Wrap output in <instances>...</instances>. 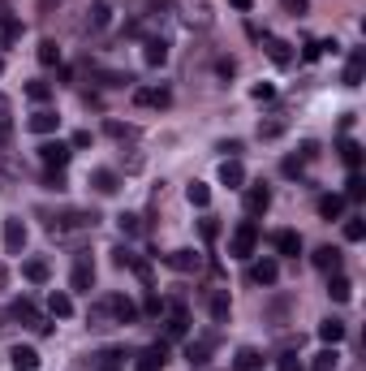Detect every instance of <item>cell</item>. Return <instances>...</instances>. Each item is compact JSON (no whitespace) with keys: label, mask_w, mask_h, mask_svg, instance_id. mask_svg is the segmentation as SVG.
Here are the masks:
<instances>
[{"label":"cell","mask_w":366,"mask_h":371,"mask_svg":"<svg viewBox=\"0 0 366 371\" xmlns=\"http://www.w3.org/2000/svg\"><path fill=\"white\" fill-rule=\"evenodd\" d=\"M117 225H121V233H130V238H134V233L142 229V225H138V216H134V211H125V216H117Z\"/></svg>","instance_id":"cell-44"},{"label":"cell","mask_w":366,"mask_h":371,"mask_svg":"<svg viewBox=\"0 0 366 371\" xmlns=\"http://www.w3.org/2000/svg\"><path fill=\"white\" fill-rule=\"evenodd\" d=\"M5 281H9V268H5V263H0V289H5Z\"/></svg>","instance_id":"cell-57"},{"label":"cell","mask_w":366,"mask_h":371,"mask_svg":"<svg viewBox=\"0 0 366 371\" xmlns=\"http://www.w3.org/2000/svg\"><path fill=\"white\" fill-rule=\"evenodd\" d=\"M336 367H341V354H336V345L319 350V354H315V362H310V371H336Z\"/></svg>","instance_id":"cell-36"},{"label":"cell","mask_w":366,"mask_h":371,"mask_svg":"<svg viewBox=\"0 0 366 371\" xmlns=\"http://www.w3.org/2000/svg\"><path fill=\"white\" fill-rule=\"evenodd\" d=\"M250 99L268 104V99H276V87H272V82H254V87H250Z\"/></svg>","instance_id":"cell-42"},{"label":"cell","mask_w":366,"mask_h":371,"mask_svg":"<svg viewBox=\"0 0 366 371\" xmlns=\"http://www.w3.org/2000/svg\"><path fill=\"white\" fill-rule=\"evenodd\" d=\"M233 9H241V13H246V9H250V0H233Z\"/></svg>","instance_id":"cell-58"},{"label":"cell","mask_w":366,"mask_h":371,"mask_svg":"<svg viewBox=\"0 0 366 371\" xmlns=\"http://www.w3.org/2000/svg\"><path fill=\"white\" fill-rule=\"evenodd\" d=\"M272 246L280 250V255H302V233H293V229H280V233H272Z\"/></svg>","instance_id":"cell-22"},{"label":"cell","mask_w":366,"mask_h":371,"mask_svg":"<svg viewBox=\"0 0 366 371\" xmlns=\"http://www.w3.org/2000/svg\"><path fill=\"white\" fill-rule=\"evenodd\" d=\"M108 26H113V5H108V0H95V5H86V13H82V22H78L82 35H103Z\"/></svg>","instance_id":"cell-2"},{"label":"cell","mask_w":366,"mask_h":371,"mask_svg":"<svg viewBox=\"0 0 366 371\" xmlns=\"http://www.w3.org/2000/svg\"><path fill=\"white\" fill-rule=\"evenodd\" d=\"M254 246H258V225H254V221H241V225L233 229V238H229V255H233V259H250Z\"/></svg>","instance_id":"cell-3"},{"label":"cell","mask_w":366,"mask_h":371,"mask_svg":"<svg viewBox=\"0 0 366 371\" xmlns=\"http://www.w3.org/2000/svg\"><path fill=\"white\" fill-rule=\"evenodd\" d=\"M341 337H345V320H336V315H328V320L319 324V341H324V345H336Z\"/></svg>","instance_id":"cell-31"},{"label":"cell","mask_w":366,"mask_h":371,"mask_svg":"<svg viewBox=\"0 0 366 371\" xmlns=\"http://www.w3.org/2000/svg\"><path fill=\"white\" fill-rule=\"evenodd\" d=\"M0 74H5V61H0Z\"/></svg>","instance_id":"cell-62"},{"label":"cell","mask_w":366,"mask_h":371,"mask_svg":"<svg viewBox=\"0 0 366 371\" xmlns=\"http://www.w3.org/2000/svg\"><path fill=\"white\" fill-rule=\"evenodd\" d=\"M345 194H349V199H362V194H366V182H362L358 173H353V177H349V190H345Z\"/></svg>","instance_id":"cell-50"},{"label":"cell","mask_w":366,"mask_h":371,"mask_svg":"<svg viewBox=\"0 0 366 371\" xmlns=\"http://www.w3.org/2000/svg\"><path fill=\"white\" fill-rule=\"evenodd\" d=\"M26 99L47 104V99H52V87H47V82H26Z\"/></svg>","instance_id":"cell-40"},{"label":"cell","mask_w":366,"mask_h":371,"mask_svg":"<svg viewBox=\"0 0 366 371\" xmlns=\"http://www.w3.org/2000/svg\"><path fill=\"white\" fill-rule=\"evenodd\" d=\"M57 126H61V117L52 113V109H35V113L26 117V130H30V134H57Z\"/></svg>","instance_id":"cell-10"},{"label":"cell","mask_w":366,"mask_h":371,"mask_svg":"<svg viewBox=\"0 0 366 371\" xmlns=\"http://www.w3.org/2000/svg\"><path fill=\"white\" fill-rule=\"evenodd\" d=\"M328 294H332V302H349L353 298V281L345 272H332L328 277Z\"/></svg>","instance_id":"cell-27"},{"label":"cell","mask_w":366,"mask_h":371,"mask_svg":"<svg viewBox=\"0 0 366 371\" xmlns=\"http://www.w3.org/2000/svg\"><path fill=\"white\" fill-rule=\"evenodd\" d=\"M302 57H306V61H319V57H324V43H306Z\"/></svg>","instance_id":"cell-54"},{"label":"cell","mask_w":366,"mask_h":371,"mask_svg":"<svg viewBox=\"0 0 366 371\" xmlns=\"http://www.w3.org/2000/svg\"><path fill=\"white\" fill-rule=\"evenodd\" d=\"M185 199H190V207H207V203H212V186H207V182H190Z\"/></svg>","instance_id":"cell-33"},{"label":"cell","mask_w":366,"mask_h":371,"mask_svg":"<svg viewBox=\"0 0 366 371\" xmlns=\"http://www.w3.org/2000/svg\"><path fill=\"white\" fill-rule=\"evenodd\" d=\"M341 160H345V165L358 173V165H362V147H358L353 138H345V143H341Z\"/></svg>","instance_id":"cell-39"},{"label":"cell","mask_w":366,"mask_h":371,"mask_svg":"<svg viewBox=\"0 0 366 371\" xmlns=\"http://www.w3.org/2000/svg\"><path fill=\"white\" fill-rule=\"evenodd\" d=\"M164 263H168L173 272H185V277H190V272H198V268H202V255H198V250H190V246H181V250L164 255Z\"/></svg>","instance_id":"cell-5"},{"label":"cell","mask_w":366,"mask_h":371,"mask_svg":"<svg viewBox=\"0 0 366 371\" xmlns=\"http://www.w3.org/2000/svg\"><path fill=\"white\" fill-rule=\"evenodd\" d=\"M103 130H108V138H117V143H134L138 138V126H130V121H108V126H103Z\"/></svg>","instance_id":"cell-32"},{"label":"cell","mask_w":366,"mask_h":371,"mask_svg":"<svg viewBox=\"0 0 366 371\" xmlns=\"http://www.w3.org/2000/svg\"><path fill=\"white\" fill-rule=\"evenodd\" d=\"M190 371H207V367H190Z\"/></svg>","instance_id":"cell-61"},{"label":"cell","mask_w":366,"mask_h":371,"mask_svg":"<svg viewBox=\"0 0 366 371\" xmlns=\"http://www.w3.org/2000/svg\"><path fill=\"white\" fill-rule=\"evenodd\" d=\"M86 324H91V328H108V324H113V306H108V298H99V302L86 311Z\"/></svg>","instance_id":"cell-29"},{"label":"cell","mask_w":366,"mask_h":371,"mask_svg":"<svg viewBox=\"0 0 366 371\" xmlns=\"http://www.w3.org/2000/svg\"><path fill=\"white\" fill-rule=\"evenodd\" d=\"M258 367H263V354H258L254 345H241L237 350V371H258Z\"/></svg>","instance_id":"cell-34"},{"label":"cell","mask_w":366,"mask_h":371,"mask_svg":"<svg viewBox=\"0 0 366 371\" xmlns=\"http://www.w3.org/2000/svg\"><path fill=\"white\" fill-rule=\"evenodd\" d=\"M22 277H26L30 285H47V281H52L47 259H22Z\"/></svg>","instance_id":"cell-19"},{"label":"cell","mask_w":366,"mask_h":371,"mask_svg":"<svg viewBox=\"0 0 366 371\" xmlns=\"http://www.w3.org/2000/svg\"><path fill=\"white\" fill-rule=\"evenodd\" d=\"M39 65H47V70L61 65V48H57V39H43V43H39Z\"/></svg>","instance_id":"cell-38"},{"label":"cell","mask_w":366,"mask_h":371,"mask_svg":"<svg viewBox=\"0 0 366 371\" xmlns=\"http://www.w3.org/2000/svg\"><path fill=\"white\" fill-rule=\"evenodd\" d=\"M99 371H117V367H99Z\"/></svg>","instance_id":"cell-60"},{"label":"cell","mask_w":366,"mask_h":371,"mask_svg":"<svg viewBox=\"0 0 366 371\" xmlns=\"http://www.w3.org/2000/svg\"><path fill=\"white\" fill-rule=\"evenodd\" d=\"M142 61H147V65H164V61H168V39H164V35H151L147 48H142Z\"/></svg>","instance_id":"cell-18"},{"label":"cell","mask_w":366,"mask_h":371,"mask_svg":"<svg viewBox=\"0 0 366 371\" xmlns=\"http://www.w3.org/2000/svg\"><path fill=\"white\" fill-rule=\"evenodd\" d=\"M18 35H22V22H18V18H9V13H5V43H13V39H18Z\"/></svg>","instance_id":"cell-47"},{"label":"cell","mask_w":366,"mask_h":371,"mask_svg":"<svg viewBox=\"0 0 366 371\" xmlns=\"http://www.w3.org/2000/svg\"><path fill=\"white\" fill-rule=\"evenodd\" d=\"M276 371H302L297 354H280V358H276Z\"/></svg>","instance_id":"cell-48"},{"label":"cell","mask_w":366,"mask_h":371,"mask_svg":"<svg viewBox=\"0 0 366 371\" xmlns=\"http://www.w3.org/2000/svg\"><path fill=\"white\" fill-rule=\"evenodd\" d=\"M220 186H233V190L246 186V169H241V160H224V165H220Z\"/></svg>","instance_id":"cell-26"},{"label":"cell","mask_w":366,"mask_h":371,"mask_svg":"<svg viewBox=\"0 0 366 371\" xmlns=\"http://www.w3.org/2000/svg\"><path fill=\"white\" fill-rule=\"evenodd\" d=\"M341 211H345V199H341V194H324V199H319V216H324V221H336Z\"/></svg>","instance_id":"cell-37"},{"label":"cell","mask_w":366,"mask_h":371,"mask_svg":"<svg viewBox=\"0 0 366 371\" xmlns=\"http://www.w3.org/2000/svg\"><path fill=\"white\" fill-rule=\"evenodd\" d=\"M268 57L285 70V65H293V48L285 43V39H276V35H268Z\"/></svg>","instance_id":"cell-30"},{"label":"cell","mask_w":366,"mask_h":371,"mask_svg":"<svg viewBox=\"0 0 366 371\" xmlns=\"http://www.w3.org/2000/svg\"><path fill=\"white\" fill-rule=\"evenodd\" d=\"M190 333V315H185V306L181 302H173V311H168V337L173 341H181Z\"/></svg>","instance_id":"cell-24"},{"label":"cell","mask_w":366,"mask_h":371,"mask_svg":"<svg viewBox=\"0 0 366 371\" xmlns=\"http://www.w3.org/2000/svg\"><path fill=\"white\" fill-rule=\"evenodd\" d=\"M285 9H289V13H293V18H302V13H306V9H310V5H306V0H285Z\"/></svg>","instance_id":"cell-53"},{"label":"cell","mask_w":366,"mask_h":371,"mask_svg":"<svg viewBox=\"0 0 366 371\" xmlns=\"http://www.w3.org/2000/svg\"><path fill=\"white\" fill-rule=\"evenodd\" d=\"M69 155H74V147H69V143H43V147H39V160H43L47 169H57V173L69 165Z\"/></svg>","instance_id":"cell-6"},{"label":"cell","mask_w":366,"mask_h":371,"mask_svg":"<svg viewBox=\"0 0 366 371\" xmlns=\"http://www.w3.org/2000/svg\"><path fill=\"white\" fill-rule=\"evenodd\" d=\"M108 306H113V320H117V324H134V320H138V306H134L125 294H108Z\"/></svg>","instance_id":"cell-16"},{"label":"cell","mask_w":366,"mask_h":371,"mask_svg":"<svg viewBox=\"0 0 366 371\" xmlns=\"http://www.w3.org/2000/svg\"><path fill=\"white\" fill-rule=\"evenodd\" d=\"M315 155H319V143H310V138H306V143L297 147V160H302V165H306V160H315Z\"/></svg>","instance_id":"cell-46"},{"label":"cell","mask_w":366,"mask_h":371,"mask_svg":"<svg viewBox=\"0 0 366 371\" xmlns=\"http://www.w3.org/2000/svg\"><path fill=\"white\" fill-rule=\"evenodd\" d=\"M207 311H212V320H216V324H229V315H233L229 289H212V298H207Z\"/></svg>","instance_id":"cell-14"},{"label":"cell","mask_w":366,"mask_h":371,"mask_svg":"<svg viewBox=\"0 0 366 371\" xmlns=\"http://www.w3.org/2000/svg\"><path fill=\"white\" fill-rule=\"evenodd\" d=\"M276 281H280V263H276V259H258V263H250V285L272 289Z\"/></svg>","instance_id":"cell-7"},{"label":"cell","mask_w":366,"mask_h":371,"mask_svg":"<svg viewBox=\"0 0 366 371\" xmlns=\"http://www.w3.org/2000/svg\"><path fill=\"white\" fill-rule=\"evenodd\" d=\"M280 173H285V177H302V160H297V155H285V160H280Z\"/></svg>","instance_id":"cell-43"},{"label":"cell","mask_w":366,"mask_h":371,"mask_svg":"<svg viewBox=\"0 0 366 371\" xmlns=\"http://www.w3.org/2000/svg\"><path fill=\"white\" fill-rule=\"evenodd\" d=\"M69 285H74V289H82V294H91V285H95V268H91V259H86V255H78Z\"/></svg>","instance_id":"cell-17"},{"label":"cell","mask_w":366,"mask_h":371,"mask_svg":"<svg viewBox=\"0 0 366 371\" xmlns=\"http://www.w3.org/2000/svg\"><path fill=\"white\" fill-rule=\"evenodd\" d=\"M47 311L57 315V320H69V315H74V298L69 294H52L47 298Z\"/></svg>","instance_id":"cell-35"},{"label":"cell","mask_w":366,"mask_h":371,"mask_svg":"<svg viewBox=\"0 0 366 371\" xmlns=\"http://www.w3.org/2000/svg\"><path fill=\"white\" fill-rule=\"evenodd\" d=\"M22 246H26V225H22V216H9L5 221V250L22 255Z\"/></svg>","instance_id":"cell-13"},{"label":"cell","mask_w":366,"mask_h":371,"mask_svg":"<svg viewBox=\"0 0 366 371\" xmlns=\"http://www.w3.org/2000/svg\"><path fill=\"white\" fill-rule=\"evenodd\" d=\"M362 74H366V52L353 48L349 52V65H345V87H362Z\"/></svg>","instance_id":"cell-20"},{"label":"cell","mask_w":366,"mask_h":371,"mask_svg":"<svg viewBox=\"0 0 366 371\" xmlns=\"http://www.w3.org/2000/svg\"><path fill=\"white\" fill-rule=\"evenodd\" d=\"M190 26H212V9H207V0H185V13H181Z\"/></svg>","instance_id":"cell-25"},{"label":"cell","mask_w":366,"mask_h":371,"mask_svg":"<svg viewBox=\"0 0 366 371\" xmlns=\"http://www.w3.org/2000/svg\"><path fill=\"white\" fill-rule=\"evenodd\" d=\"M13 371H39V350L35 345H13Z\"/></svg>","instance_id":"cell-23"},{"label":"cell","mask_w":366,"mask_h":371,"mask_svg":"<svg viewBox=\"0 0 366 371\" xmlns=\"http://www.w3.org/2000/svg\"><path fill=\"white\" fill-rule=\"evenodd\" d=\"M268 315H272V328H285V315H289V302H276V306H272Z\"/></svg>","instance_id":"cell-45"},{"label":"cell","mask_w":366,"mask_h":371,"mask_svg":"<svg viewBox=\"0 0 366 371\" xmlns=\"http://www.w3.org/2000/svg\"><path fill=\"white\" fill-rule=\"evenodd\" d=\"M95 225H99L95 211H61V216H52V221H47V233L57 238V242H65V238L86 233V229H95Z\"/></svg>","instance_id":"cell-1"},{"label":"cell","mask_w":366,"mask_h":371,"mask_svg":"<svg viewBox=\"0 0 366 371\" xmlns=\"http://www.w3.org/2000/svg\"><path fill=\"white\" fill-rule=\"evenodd\" d=\"M341 259H345V255H341L336 246H319V250H315V268L332 277V272H341Z\"/></svg>","instance_id":"cell-21"},{"label":"cell","mask_w":366,"mask_h":371,"mask_svg":"<svg viewBox=\"0 0 366 371\" xmlns=\"http://www.w3.org/2000/svg\"><path fill=\"white\" fill-rule=\"evenodd\" d=\"M121 165H125V173H138L142 169V155L134 151V155H121Z\"/></svg>","instance_id":"cell-52"},{"label":"cell","mask_w":366,"mask_h":371,"mask_svg":"<svg viewBox=\"0 0 366 371\" xmlns=\"http://www.w3.org/2000/svg\"><path fill=\"white\" fill-rule=\"evenodd\" d=\"M91 190L95 194H117L121 190V177L113 169H91Z\"/></svg>","instance_id":"cell-15"},{"label":"cell","mask_w":366,"mask_h":371,"mask_svg":"<svg viewBox=\"0 0 366 371\" xmlns=\"http://www.w3.org/2000/svg\"><path fill=\"white\" fill-rule=\"evenodd\" d=\"M168 87H134V104H142V109H168Z\"/></svg>","instance_id":"cell-8"},{"label":"cell","mask_w":366,"mask_h":371,"mask_svg":"<svg viewBox=\"0 0 366 371\" xmlns=\"http://www.w3.org/2000/svg\"><path fill=\"white\" fill-rule=\"evenodd\" d=\"M168 362V345L164 341H155V345H147L142 354H138V371H160Z\"/></svg>","instance_id":"cell-12"},{"label":"cell","mask_w":366,"mask_h":371,"mask_svg":"<svg viewBox=\"0 0 366 371\" xmlns=\"http://www.w3.org/2000/svg\"><path fill=\"white\" fill-rule=\"evenodd\" d=\"M69 147H91V130H78V134H74V143H69Z\"/></svg>","instance_id":"cell-56"},{"label":"cell","mask_w":366,"mask_h":371,"mask_svg":"<svg viewBox=\"0 0 366 371\" xmlns=\"http://www.w3.org/2000/svg\"><path fill=\"white\" fill-rule=\"evenodd\" d=\"M198 229H202V242H216V238H220V225H216V221H202Z\"/></svg>","instance_id":"cell-51"},{"label":"cell","mask_w":366,"mask_h":371,"mask_svg":"<svg viewBox=\"0 0 366 371\" xmlns=\"http://www.w3.org/2000/svg\"><path fill=\"white\" fill-rule=\"evenodd\" d=\"M0 328H9V311H0Z\"/></svg>","instance_id":"cell-59"},{"label":"cell","mask_w":366,"mask_h":371,"mask_svg":"<svg viewBox=\"0 0 366 371\" xmlns=\"http://www.w3.org/2000/svg\"><path fill=\"white\" fill-rule=\"evenodd\" d=\"M113 263H117V268H130V263H134V250L117 246V250H113Z\"/></svg>","instance_id":"cell-49"},{"label":"cell","mask_w":366,"mask_h":371,"mask_svg":"<svg viewBox=\"0 0 366 371\" xmlns=\"http://www.w3.org/2000/svg\"><path fill=\"white\" fill-rule=\"evenodd\" d=\"M9 320H22V324H30V328H35V324L43 320V315H39V306L22 294V298H13V302H9Z\"/></svg>","instance_id":"cell-11"},{"label":"cell","mask_w":366,"mask_h":371,"mask_svg":"<svg viewBox=\"0 0 366 371\" xmlns=\"http://www.w3.org/2000/svg\"><path fill=\"white\" fill-rule=\"evenodd\" d=\"M289 130V121H285V113H272L268 121H258V138H263V143H272V138H280Z\"/></svg>","instance_id":"cell-28"},{"label":"cell","mask_w":366,"mask_h":371,"mask_svg":"<svg viewBox=\"0 0 366 371\" xmlns=\"http://www.w3.org/2000/svg\"><path fill=\"white\" fill-rule=\"evenodd\" d=\"M345 238H349V242H362V238H366V221H362V216H349V221H345Z\"/></svg>","instance_id":"cell-41"},{"label":"cell","mask_w":366,"mask_h":371,"mask_svg":"<svg viewBox=\"0 0 366 371\" xmlns=\"http://www.w3.org/2000/svg\"><path fill=\"white\" fill-rule=\"evenodd\" d=\"M272 207V190L258 182V186H246V211L250 216H263V211Z\"/></svg>","instance_id":"cell-9"},{"label":"cell","mask_w":366,"mask_h":371,"mask_svg":"<svg viewBox=\"0 0 366 371\" xmlns=\"http://www.w3.org/2000/svg\"><path fill=\"white\" fill-rule=\"evenodd\" d=\"M216 345H220L216 333H207V337H190V341H185V362H190V367H207V358L216 354Z\"/></svg>","instance_id":"cell-4"},{"label":"cell","mask_w":366,"mask_h":371,"mask_svg":"<svg viewBox=\"0 0 366 371\" xmlns=\"http://www.w3.org/2000/svg\"><path fill=\"white\" fill-rule=\"evenodd\" d=\"M216 70H220V78H233V74H237V61H220Z\"/></svg>","instance_id":"cell-55"}]
</instances>
